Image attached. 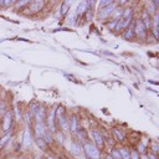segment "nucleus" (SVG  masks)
Here are the masks:
<instances>
[{"label":"nucleus","instance_id":"nucleus-13","mask_svg":"<svg viewBox=\"0 0 159 159\" xmlns=\"http://www.w3.org/2000/svg\"><path fill=\"white\" fill-rule=\"evenodd\" d=\"M87 6H88V2H87V1H82V2H80L78 6H77V9H76V11H75V14H76L77 16L83 15V14L87 11Z\"/></svg>","mask_w":159,"mask_h":159},{"label":"nucleus","instance_id":"nucleus-2","mask_svg":"<svg viewBox=\"0 0 159 159\" xmlns=\"http://www.w3.org/2000/svg\"><path fill=\"white\" fill-rule=\"evenodd\" d=\"M67 149H68V152H70L71 154H73V155H76V157L82 153V147H81L78 143L73 142V140H68V142H67Z\"/></svg>","mask_w":159,"mask_h":159},{"label":"nucleus","instance_id":"nucleus-11","mask_svg":"<svg viewBox=\"0 0 159 159\" xmlns=\"http://www.w3.org/2000/svg\"><path fill=\"white\" fill-rule=\"evenodd\" d=\"M45 113H46L45 107H40V108L36 111V113L34 114V116H35V119H36V123H42V122L45 120V118H46Z\"/></svg>","mask_w":159,"mask_h":159},{"label":"nucleus","instance_id":"nucleus-7","mask_svg":"<svg viewBox=\"0 0 159 159\" xmlns=\"http://www.w3.org/2000/svg\"><path fill=\"white\" fill-rule=\"evenodd\" d=\"M133 31H134L138 36H140V37H145V35H147V29L144 27V25H143V22L140 21V19L135 21V26H134Z\"/></svg>","mask_w":159,"mask_h":159},{"label":"nucleus","instance_id":"nucleus-22","mask_svg":"<svg viewBox=\"0 0 159 159\" xmlns=\"http://www.w3.org/2000/svg\"><path fill=\"white\" fill-rule=\"evenodd\" d=\"M138 148H139V149H138V152L143 154V153H144V145H143V144H139V145H138Z\"/></svg>","mask_w":159,"mask_h":159},{"label":"nucleus","instance_id":"nucleus-5","mask_svg":"<svg viewBox=\"0 0 159 159\" xmlns=\"http://www.w3.org/2000/svg\"><path fill=\"white\" fill-rule=\"evenodd\" d=\"M43 5H45V2H42V1H32V2H29V7L26 10H29L30 14H36L42 10Z\"/></svg>","mask_w":159,"mask_h":159},{"label":"nucleus","instance_id":"nucleus-14","mask_svg":"<svg viewBox=\"0 0 159 159\" xmlns=\"http://www.w3.org/2000/svg\"><path fill=\"white\" fill-rule=\"evenodd\" d=\"M68 124H70V130L72 133H77V127H78V120L76 117H72V119H68Z\"/></svg>","mask_w":159,"mask_h":159},{"label":"nucleus","instance_id":"nucleus-15","mask_svg":"<svg viewBox=\"0 0 159 159\" xmlns=\"http://www.w3.org/2000/svg\"><path fill=\"white\" fill-rule=\"evenodd\" d=\"M118 152H119L120 159H130V152L127 148H119Z\"/></svg>","mask_w":159,"mask_h":159},{"label":"nucleus","instance_id":"nucleus-25","mask_svg":"<svg viewBox=\"0 0 159 159\" xmlns=\"http://www.w3.org/2000/svg\"><path fill=\"white\" fill-rule=\"evenodd\" d=\"M15 159H24V158H15Z\"/></svg>","mask_w":159,"mask_h":159},{"label":"nucleus","instance_id":"nucleus-17","mask_svg":"<svg viewBox=\"0 0 159 159\" xmlns=\"http://www.w3.org/2000/svg\"><path fill=\"white\" fill-rule=\"evenodd\" d=\"M112 132H113V134L116 135V139H117V140H120V142H122V140L124 139V135H123L118 129H113Z\"/></svg>","mask_w":159,"mask_h":159},{"label":"nucleus","instance_id":"nucleus-6","mask_svg":"<svg viewBox=\"0 0 159 159\" xmlns=\"http://www.w3.org/2000/svg\"><path fill=\"white\" fill-rule=\"evenodd\" d=\"M55 117H56V113H55V109H51L46 117L47 119V125H48V132H56V127H55Z\"/></svg>","mask_w":159,"mask_h":159},{"label":"nucleus","instance_id":"nucleus-16","mask_svg":"<svg viewBox=\"0 0 159 159\" xmlns=\"http://www.w3.org/2000/svg\"><path fill=\"white\" fill-rule=\"evenodd\" d=\"M71 5H72V2H63V4H61V15L67 14V11L70 10Z\"/></svg>","mask_w":159,"mask_h":159},{"label":"nucleus","instance_id":"nucleus-3","mask_svg":"<svg viewBox=\"0 0 159 159\" xmlns=\"http://www.w3.org/2000/svg\"><path fill=\"white\" fill-rule=\"evenodd\" d=\"M21 144L25 149L30 148L32 145V137H31V132L29 128H26L24 130V134H22V140H21Z\"/></svg>","mask_w":159,"mask_h":159},{"label":"nucleus","instance_id":"nucleus-10","mask_svg":"<svg viewBox=\"0 0 159 159\" xmlns=\"http://www.w3.org/2000/svg\"><path fill=\"white\" fill-rule=\"evenodd\" d=\"M92 135H93V138H94L96 147H97V148H102L103 144H104V139H103L102 134H101L99 132H97V130H93V132H92Z\"/></svg>","mask_w":159,"mask_h":159},{"label":"nucleus","instance_id":"nucleus-21","mask_svg":"<svg viewBox=\"0 0 159 159\" xmlns=\"http://www.w3.org/2000/svg\"><path fill=\"white\" fill-rule=\"evenodd\" d=\"M56 137L58 138V142H60V143H63V134H62V133H60V132L56 133Z\"/></svg>","mask_w":159,"mask_h":159},{"label":"nucleus","instance_id":"nucleus-18","mask_svg":"<svg viewBox=\"0 0 159 159\" xmlns=\"http://www.w3.org/2000/svg\"><path fill=\"white\" fill-rule=\"evenodd\" d=\"M134 36V31H133V29H127V31H125V34H124V37H127V39H132Z\"/></svg>","mask_w":159,"mask_h":159},{"label":"nucleus","instance_id":"nucleus-12","mask_svg":"<svg viewBox=\"0 0 159 159\" xmlns=\"http://www.w3.org/2000/svg\"><path fill=\"white\" fill-rule=\"evenodd\" d=\"M57 122H58V124H60V127H61V129L62 130H68L70 129V124H68V119H66V117L65 116H58L57 117Z\"/></svg>","mask_w":159,"mask_h":159},{"label":"nucleus","instance_id":"nucleus-24","mask_svg":"<svg viewBox=\"0 0 159 159\" xmlns=\"http://www.w3.org/2000/svg\"><path fill=\"white\" fill-rule=\"evenodd\" d=\"M48 159H55V158H53V157H50V158H48Z\"/></svg>","mask_w":159,"mask_h":159},{"label":"nucleus","instance_id":"nucleus-8","mask_svg":"<svg viewBox=\"0 0 159 159\" xmlns=\"http://www.w3.org/2000/svg\"><path fill=\"white\" fill-rule=\"evenodd\" d=\"M45 133H46V128H45L43 123H36L35 124V138L41 139V138H43Z\"/></svg>","mask_w":159,"mask_h":159},{"label":"nucleus","instance_id":"nucleus-1","mask_svg":"<svg viewBox=\"0 0 159 159\" xmlns=\"http://www.w3.org/2000/svg\"><path fill=\"white\" fill-rule=\"evenodd\" d=\"M82 150H84L86 155L89 159H101V152H99V149L94 144H92L89 142H87V143L83 144Z\"/></svg>","mask_w":159,"mask_h":159},{"label":"nucleus","instance_id":"nucleus-4","mask_svg":"<svg viewBox=\"0 0 159 159\" xmlns=\"http://www.w3.org/2000/svg\"><path fill=\"white\" fill-rule=\"evenodd\" d=\"M116 9V4H113V2H111L109 5H107L106 7H101V11H99V19H107L108 16H111L112 15V12H113V10Z\"/></svg>","mask_w":159,"mask_h":159},{"label":"nucleus","instance_id":"nucleus-23","mask_svg":"<svg viewBox=\"0 0 159 159\" xmlns=\"http://www.w3.org/2000/svg\"><path fill=\"white\" fill-rule=\"evenodd\" d=\"M104 159H114V158H113V157H112V155H111V154H107V155H106V158H104Z\"/></svg>","mask_w":159,"mask_h":159},{"label":"nucleus","instance_id":"nucleus-9","mask_svg":"<svg viewBox=\"0 0 159 159\" xmlns=\"http://www.w3.org/2000/svg\"><path fill=\"white\" fill-rule=\"evenodd\" d=\"M11 118H12L11 112L7 111V112L4 114V123H2V130H4V132H7V130L11 128Z\"/></svg>","mask_w":159,"mask_h":159},{"label":"nucleus","instance_id":"nucleus-19","mask_svg":"<svg viewBox=\"0 0 159 159\" xmlns=\"http://www.w3.org/2000/svg\"><path fill=\"white\" fill-rule=\"evenodd\" d=\"M11 137V134H6L5 137H2L1 138V140H0V147H2V145H5V143H7L9 142V138Z\"/></svg>","mask_w":159,"mask_h":159},{"label":"nucleus","instance_id":"nucleus-20","mask_svg":"<svg viewBox=\"0 0 159 159\" xmlns=\"http://www.w3.org/2000/svg\"><path fill=\"white\" fill-rule=\"evenodd\" d=\"M130 159H139L138 152H130Z\"/></svg>","mask_w":159,"mask_h":159}]
</instances>
